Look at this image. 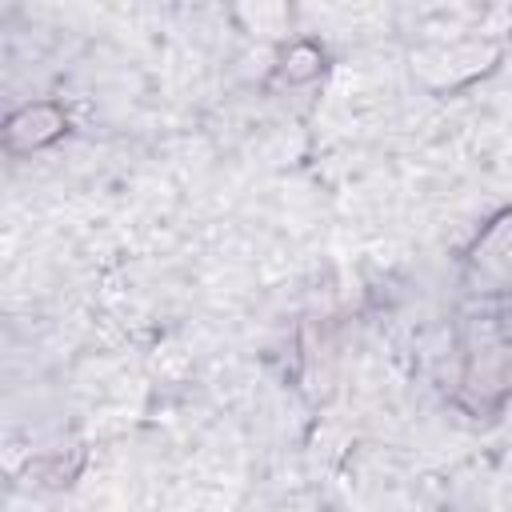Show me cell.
I'll return each instance as SVG.
<instances>
[{
	"label": "cell",
	"mask_w": 512,
	"mask_h": 512,
	"mask_svg": "<svg viewBox=\"0 0 512 512\" xmlns=\"http://www.w3.org/2000/svg\"><path fill=\"white\" fill-rule=\"evenodd\" d=\"M64 132V116L52 108V104H32L24 112H16L8 120V148L12 152H28V148H40L48 140H56Z\"/></svg>",
	"instance_id": "6da1fadb"
}]
</instances>
